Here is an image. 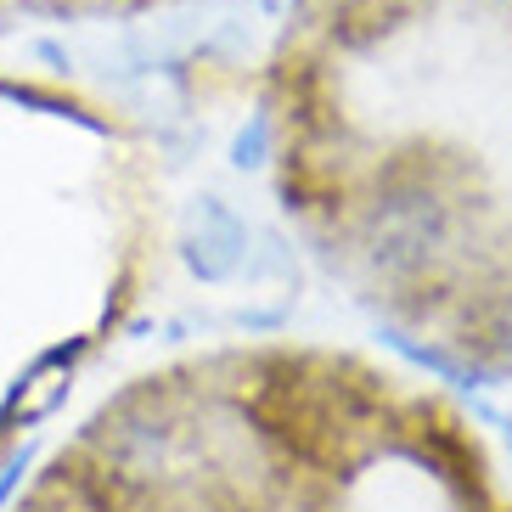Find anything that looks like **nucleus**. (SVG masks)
<instances>
[{
	"label": "nucleus",
	"mask_w": 512,
	"mask_h": 512,
	"mask_svg": "<svg viewBox=\"0 0 512 512\" xmlns=\"http://www.w3.org/2000/svg\"><path fill=\"white\" fill-rule=\"evenodd\" d=\"M242 406L299 462L332 467V473L355 462V434L366 428V411H372L361 389L321 377L310 361H265L254 394Z\"/></svg>",
	"instance_id": "nucleus-1"
},
{
	"label": "nucleus",
	"mask_w": 512,
	"mask_h": 512,
	"mask_svg": "<svg viewBox=\"0 0 512 512\" xmlns=\"http://www.w3.org/2000/svg\"><path fill=\"white\" fill-rule=\"evenodd\" d=\"M445 231H451V214L428 186H389L366 214V248L394 276L422 271L445 248Z\"/></svg>",
	"instance_id": "nucleus-2"
},
{
	"label": "nucleus",
	"mask_w": 512,
	"mask_h": 512,
	"mask_svg": "<svg viewBox=\"0 0 512 512\" xmlns=\"http://www.w3.org/2000/svg\"><path fill=\"white\" fill-rule=\"evenodd\" d=\"M181 254L192 265V276L226 282V276H237L242 254H248V231H242V220L220 197H197L192 220H186V237H181Z\"/></svg>",
	"instance_id": "nucleus-3"
},
{
	"label": "nucleus",
	"mask_w": 512,
	"mask_h": 512,
	"mask_svg": "<svg viewBox=\"0 0 512 512\" xmlns=\"http://www.w3.org/2000/svg\"><path fill=\"white\" fill-rule=\"evenodd\" d=\"M411 451L434 467L439 479L462 484V490H479V479H484L479 451H473V445H467V439L456 434L445 417H434V411H428V417H422V428H411Z\"/></svg>",
	"instance_id": "nucleus-4"
},
{
	"label": "nucleus",
	"mask_w": 512,
	"mask_h": 512,
	"mask_svg": "<svg viewBox=\"0 0 512 512\" xmlns=\"http://www.w3.org/2000/svg\"><path fill=\"white\" fill-rule=\"evenodd\" d=\"M265 136H271V124L254 119V124H248V130L237 136V147H231V164H237V169H254V164H259V152H265Z\"/></svg>",
	"instance_id": "nucleus-5"
},
{
	"label": "nucleus",
	"mask_w": 512,
	"mask_h": 512,
	"mask_svg": "<svg viewBox=\"0 0 512 512\" xmlns=\"http://www.w3.org/2000/svg\"><path fill=\"white\" fill-rule=\"evenodd\" d=\"M23 473H29V451H17V456H6V462H0V501L17 490V479H23Z\"/></svg>",
	"instance_id": "nucleus-6"
}]
</instances>
